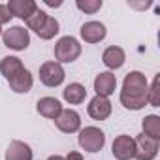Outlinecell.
Masks as SVG:
<instances>
[{
    "label": "cell",
    "instance_id": "8",
    "mask_svg": "<svg viewBox=\"0 0 160 160\" xmlns=\"http://www.w3.org/2000/svg\"><path fill=\"white\" fill-rule=\"evenodd\" d=\"M136 141V152H134V158L136 160H154L156 154H158V141L139 134L138 138H134Z\"/></svg>",
    "mask_w": 160,
    "mask_h": 160
},
{
    "label": "cell",
    "instance_id": "25",
    "mask_svg": "<svg viewBox=\"0 0 160 160\" xmlns=\"http://www.w3.org/2000/svg\"><path fill=\"white\" fill-rule=\"evenodd\" d=\"M64 160H83V154H81V152H77V151H70V152L66 154Z\"/></svg>",
    "mask_w": 160,
    "mask_h": 160
},
{
    "label": "cell",
    "instance_id": "11",
    "mask_svg": "<svg viewBox=\"0 0 160 160\" xmlns=\"http://www.w3.org/2000/svg\"><path fill=\"white\" fill-rule=\"evenodd\" d=\"M87 113L94 121H106L111 115V102H109V98L94 96L89 102V106H87Z\"/></svg>",
    "mask_w": 160,
    "mask_h": 160
},
{
    "label": "cell",
    "instance_id": "14",
    "mask_svg": "<svg viewBox=\"0 0 160 160\" xmlns=\"http://www.w3.org/2000/svg\"><path fill=\"white\" fill-rule=\"evenodd\" d=\"M36 111H38L42 117L55 121V119L60 115V111H62V104H60L57 98H53V96H43V98L38 100Z\"/></svg>",
    "mask_w": 160,
    "mask_h": 160
},
{
    "label": "cell",
    "instance_id": "9",
    "mask_svg": "<svg viewBox=\"0 0 160 160\" xmlns=\"http://www.w3.org/2000/svg\"><path fill=\"white\" fill-rule=\"evenodd\" d=\"M79 34H81V40L87 42V43H100L106 34H108V28L104 23L100 21H87L81 25V28H79Z\"/></svg>",
    "mask_w": 160,
    "mask_h": 160
},
{
    "label": "cell",
    "instance_id": "5",
    "mask_svg": "<svg viewBox=\"0 0 160 160\" xmlns=\"http://www.w3.org/2000/svg\"><path fill=\"white\" fill-rule=\"evenodd\" d=\"M64 77H66L64 68L57 60H49V62H43L40 66V81L45 87H58V85H62Z\"/></svg>",
    "mask_w": 160,
    "mask_h": 160
},
{
    "label": "cell",
    "instance_id": "28",
    "mask_svg": "<svg viewBox=\"0 0 160 160\" xmlns=\"http://www.w3.org/2000/svg\"><path fill=\"white\" fill-rule=\"evenodd\" d=\"M0 36H2V25H0Z\"/></svg>",
    "mask_w": 160,
    "mask_h": 160
},
{
    "label": "cell",
    "instance_id": "12",
    "mask_svg": "<svg viewBox=\"0 0 160 160\" xmlns=\"http://www.w3.org/2000/svg\"><path fill=\"white\" fill-rule=\"evenodd\" d=\"M8 12L12 13V17H19L23 21H27L36 10H38V4L34 0H10L6 4Z\"/></svg>",
    "mask_w": 160,
    "mask_h": 160
},
{
    "label": "cell",
    "instance_id": "16",
    "mask_svg": "<svg viewBox=\"0 0 160 160\" xmlns=\"http://www.w3.org/2000/svg\"><path fill=\"white\" fill-rule=\"evenodd\" d=\"M10 89L13 91V92H17V94H27V92H30V89H32V85H34V77H32V73L25 68L23 72H19L13 79H10Z\"/></svg>",
    "mask_w": 160,
    "mask_h": 160
},
{
    "label": "cell",
    "instance_id": "10",
    "mask_svg": "<svg viewBox=\"0 0 160 160\" xmlns=\"http://www.w3.org/2000/svg\"><path fill=\"white\" fill-rule=\"evenodd\" d=\"M117 89V77L113 72H100L96 77H94V91H96V96H104V98H109Z\"/></svg>",
    "mask_w": 160,
    "mask_h": 160
},
{
    "label": "cell",
    "instance_id": "7",
    "mask_svg": "<svg viewBox=\"0 0 160 160\" xmlns=\"http://www.w3.org/2000/svg\"><path fill=\"white\" fill-rule=\"evenodd\" d=\"M55 124L62 134H75L81 130V117L75 109H62L55 119Z\"/></svg>",
    "mask_w": 160,
    "mask_h": 160
},
{
    "label": "cell",
    "instance_id": "20",
    "mask_svg": "<svg viewBox=\"0 0 160 160\" xmlns=\"http://www.w3.org/2000/svg\"><path fill=\"white\" fill-rule=\"evenodd\" d=\"M58 28H60L58 21H57L53 15H47L43 27H42L36 34H38V38H42V40H51V38H55V36L58 34Z\"/></svg>",
    "mask_w": 160,
    "mask_h": 160
},
{
    "label": "cell",
    "instance_id": "1",
    "mask_svg": "<svg viewBox=\"0 0 160 160\" xmlns=\"http://www.w3.org/2000/svg\"><path fill=\"white\" fill-rule=\"evenodd\" d=\"M147 91H149V81L145 73L134 70L126 73L122 81V91H121V104L126 109L139 111L147 106Z\"/></svg>",
    "mask_w": 160,
    "mask_h": 160
},
{
    "label": "cell",
    "instance_id": "2",
    "mask_svg": "<svg viewBox=\"0 0 160 160\" xmlns=\"http://www.w3.org/2000/svg\"><path fill=\"white\" fill-rule=\"evenodd\" d=\"M77 141H79V147H81L83 151H87V152H98L106 145V134L98 126H85V128L79 130Z\"/></svg>",
    "mask_w": 160,
    "mask_h": 160
},
{
    "label": "cell",
    "instance_id": "18",
    "mask_svg": "<svg viewBox=\"0 0 160 160\" xmlns=\"http://www.w3.org/2000/svg\"><path fill=\"white\" fill-rule=\"evenodd\" d=\"M23 70H25L23 60L17 58V57H4L2 60H0V73H2L8 81H10V79H13Z\"/></svg>",
    "mask_w": 160,
    "mask_h": 160
},
{
    "label": "cell",
    "instance_id": "4",
    "mask_svg": "<svg viewBox=\"0 0 160 160\" xmlns=\"http://www.w3.org/2000/svg\"><path fill=\"white\" fill-rule=\"evenodd\" d=\"M2 42L8 49L13 51H25L30 45V32L25 27H10L8 30H2Z\"/></svg>",
    "mask_w": 160,
    "mask_h": 160
},
{
    "label": "cell",
    "instance_id": "22",
    "mask_svg": "<svg viewBox=\"0 0 160 160\" xmlns=\"http://www.w3.org/2000/svg\"><path fill=\"white\" fill-rule=\"evenodd\" d=\"M102 6H104L102 0H77V2H75V8L79 12H85L89 15H94L96 12H100Z\"/></svg>",
    "mask_w": 160,
    "mask_h": 160
},
{
    "label": "cell",
    "instance_id": "13",
    "mask_svg": "<svg viewBox=\"0 0 160 160\" xmlns=\"http://www.w3.org/2000/svg\"><path fill=\"white\" fill-rule=\"evenodd\" d=\"M124 60H126V53H124V49L119 47V45H109V47H106L104 53H102V62H104L109 70H119V68H122Z\"/></svg>",
    "mask_w": 160,
    "mask_h": 160
},
{
    "label": "cell",
    "instance_id": "3",
    "mask_svg": "<svg viewBox=\"0 0 160 160\" xmlns=\"http://www.w3.org/2000/svg\"><path fill=\"white\" fill-rule=\"evenodd\" d=\"M81 55V43L73 36H62L55 43V58L57 62H73Z\"/></svg>",
    "mask_w": 160,
    "mask_h": 160
},
{
    "label": "cell",
    "instance_id": "6",
    "mask_svg": "<svg viewBox=\"0 0 160 160\" xmlns=\"http://www.w3.org/2000/svg\"><path fill=\"white\" fill-rule=\"evenodd\" d=\"M111 152L115 156V160H132L134 152H136V141L132 136L121 134L113 139L111 143Z\"/></svg>",
    "mask_w": 160,
    "mask_h": 160
},
{
    "label": "cell",
    "instance_id": "15",
    "mask_svg": "<svg viewBox=\"0 0 160 160\" xmlns=\"http://www.w3.org/2000/svg\"><path fill=\"white\" fill-rule=\"evenodd\" d=\"M4 160H32V149L28 143L15 139L8 145Z\"/></svg>",
    "mask_w": 160,
    "mask_h": 160
},
{
    "label": "cell",
    "instance_id": "26",
    "mask_svg": "<svg viewBox=\"0 0 160 160\" xmlns=\"http://www.w3.org/2000/svg\"><path fill=\"white\" fill-rule=\"evenodd\" d=\"M43 2H45L47 6H51V8H58V6H62L60 0H57V2H53V0H43Z\"/></svg>",
    "mask_w": 160,
    "mask_h": 160
},
{
    "label": "cell",
    "instance_id": "23",
    "mask_svg": "<svg viewBox=\"0 0 160 160\" xmlns=\"http://www.w3.org/2000/svg\"><path fill=\"white\" fill-rule=\"evenodd\" d=\"M45 19H47V13H45L43 10H40V8H38V10H36V12H34V13H32V15H30V17H28L25 23H27V27H28L30 30L38 32V30L43 27Z\"/></svg>",
    "mask_w": 160,
    "mask_h": 160
},
{
    "label": "cell",
    "instance_id": "24",
    "mask_svg": "<svg viewBox=\"0 0 160 160\" xmlns=\"http://www.w3.org/2000/svg\"><path fill=\"white\" fill-rule=\"evenodd\" d=\"M12 21V13L8 12V8L4 4H0V25H6Z\"/></svg>",
    "mask_w": 160,
    "mask_h": 160
},
{
    "label": "cell",
    "instance_id": "21",
    "mask_svg": "<svg viewBox=\"0 0 160 160\" xmlns=\"http://www.w3.org/2000/svg\"><path fill=\"white\" fill-rule=\"evenodd\" d=\"M147 104H151L152 108H160V73L154 75L152 83L147 91Z\"/></svg>",
    "mask_w": 160,
    "mask_h": 160
},
{
    "label": "cell",
    "instance_id": "17",
    "mask_svg": "<svg viewBox=\"0 0 160 160\" xmlns=\"http://www.w3.org/2000/svg\"><path fill=\"white\" fill-rule=\"evenodd\" d=\"M62 98L72 104V106H77V104H83L85 98H87V89L81 85V83H70L64 91H62Z\"/></svg>",
    "mask_w": 160,
    "mask_h": 160
},
{
    "label": "cell",
    "instance_id": "27",
    "mask_svg": "<svg viewBox=\"0 0 160 160\" xmlns=\"http://www.w3.org/2000/svg\"><path fill=\"white\" fill-rule=\"evenodd\" d=\"M47 160H64V156H60V154H53V156H49Z\"/></svg>",
    "mask_w": 160,
    "mask_h": 160
},
{
    "label": "cell",
    "instance_id": "19",
    "mask_svg": "<svg viewBox=\"0 0 160 160\" xmlns=\"http://www.w3.org/2000/svg\"><path fill=\"white\" fill-rule=\"evenodd\" d=\"M141 128H143V136L160 141V117L158 115H147L141 121Z\"/></svg>",
    "mask_w": 160,
    "mask_h": 160
}]
</instances>
